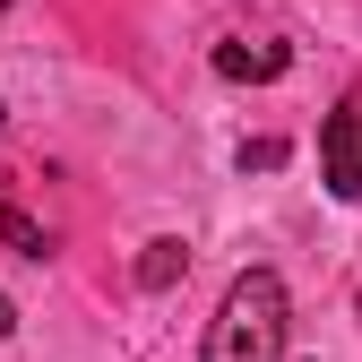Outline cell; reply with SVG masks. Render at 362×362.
I'll return each mask as SVG.
<instances>
[{
	"mask_svg": "<svg viewBox=\"0 0 362 362\" xmlns=\"http://www.w3.org/2000/svg\"><path fill=\"white\" fill-rule=\"evenodd\" d=\"M0 242H9L18 259H35V267L52 259V233H43V224H35V216H26L18 199H0Z\"/></svg>",
	"mask_w": 362,
	"mask_h": 362,
	"instance_id": "obj_5",
	"label": "cell"
},
{
	"mask_svg": "<svg viewBox=\"0 0 362 362\" xmlns=\"http://www.w3.org/2000/svg\"><path fill=\"white\" fill-rule=\"evenodd\" d=\"M181 276H190V242H173V233H164V242H147V259H139V285H147V293H173Z\"/></svg>",
	"mask_w": 362,
	"mask_h": 362,
	"instance_id": "obj_4",
	"label": "cell"
},
{
	"mask_svg": "<svg viewBox=\"0 0 362 362\" xmlns=\"http://www.w3.org/2000/svg\"><path fill=\"white\" fill-rule=\"evenodd\" d=\"M276 164H285V147H276V139H259V147H242V173H276Z\"/></svg>",
	"mask_w": 362,
	"mask_h": 362,
	"instance_id": "obj_6",
	"label": "cell"
},
{
	"mask_svg": "<svg viewBox=\"0 0 362 362\" xmlns=\"http://www.w3.org/2000/svg\"><path fill=\"white\" fill-rule=\"evenodd\" d=\"M320 173H328L337 199H362V95L328 112V129H320Z\"/></svg>",
	"mask_w": 362,
	"mask_h": 362,
	"instance_id": "obj_2",
	"label": "cell"
},
{
	"mask_svg": "<svg viewBox=\"0 0 362 362\" xmlns=\"http://www.w3.org/2000/svg\"><path fill=\"white\" fill-rule=\"evenodd\" d=\"M0 337H18V302L9 293H0Z\"/></svg>",
	"mask_w": 362,
	"mask_h": 362,
	"instance_id": "obj_7",
	"label": "cell"
},
{
	"mask_svg": "<svg viewBox=\"0 0 362 362\" xmlns=\"http://www.w3.org/2000/svg\"><path fill=\"white\" fill-rule=\"evenodd\" d=\"M285 328H293L285 285L267 276V267H250V276L224 285L216 320H207V354H199V362H285Z\"/></svg>",
	"mask_w": 362,
	"mask_h": 362,
	"instance_id": "obj_1",
	"label": "cell"
},
{
	"mask_svg": "<svg viewBox=\"0 0 362 362\" xmlns=\"http://www.w3.org/2000/svg\"><path fill=\"white\" fill-rule=\"evenodd\" d=\"M285 43H216V78H285Z\"/></svg>",
	"mask_w": 362,
	"mask_h": 362,
	"instance_id": "obj_3",
	"label": "cell"
}]
</instances>
